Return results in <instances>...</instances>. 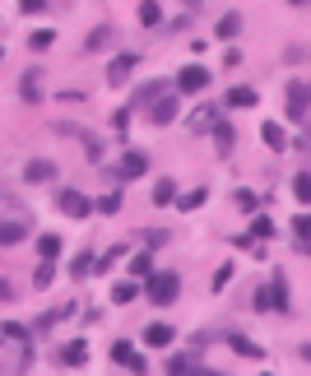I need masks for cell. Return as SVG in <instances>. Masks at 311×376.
Listing matches in <instances>:
<instances>
[{"label":"cell","mask_w":311,"mask_h":376,"mask_svg":"<svg viewBox=\"0 0 311 376\" xmlns=\"http://www.w3.org/2000/svg\"><path fill=\"white\" fill-rule=\"evenodd\" d=\"M177 293H181V274H177V269H154V274L145 279V298L154 302V307L177 302Z\"/></svg>","instance_id":"1"},{"label":"cell","mask_w":311,"mask_h":376,"mask_svg":"<svg viewBox=\"0 0 311 376\" xmlns=\"http://www.w3.org/2000/svg\"><path fill=\"white\" fill-rule=\"evenodd\" d=\"M149 172V154L145 149H126L116 163H107V181H135Z\"/></svg>","instance_id":"2"},{"label":"cell","mask_w":311,"mask_h":376,"mask_svg":"<svg viewBox=\"0 0 311 376\" xmlns=\"http://www.w3.org/2000/svg\"><path fill=\"white\" fill-rule=\"evenodd\" d=\"M56 135H70V140H79L84 149H89V163L102 167V140H98V135H89L84 126H75V121H56Z\"/></svg>","instance_id":"3"},{"label":"cell","mask_w":311,"mask_h":376,"mask_svg":"<svg viewBox=\"0 0 311 376\" xmlns=\"http://www.w3.org/2000/svg\"><path fill=\"white\" fill-rule=\"evenodd\" d=\"M56 205H61V214H70V219H89V214H93V200L84 195V190H75V186L61 190V195H56Z\"/></svg>","instance_id":"4"},{"label":"cell","mask_w":311,"mask_h":376,"mask_svg":"<svg viewBox=\"0 0 311 376\" xmlns=\"http://www.w3.org/2000/svg\"><path fill=\"white\" fill-rule=\"evenodd\" d=\"M265 298H269V311H283V316H293V298H288V279L274 269V279H269L265 288Z\"/></svg>","instance_id":"5"},{"label":"cell","mask_w":311,"mask_h":376,"mask_svg":"<svg viewBox=\"0 0 311 376\" xmlns=\"http://www.w3.org/2000/svg\"><path fill=\"white\" fill-rule=\"evenodd\" d=\"M209 70L205 66H181V75H177V89L181 93H200V89H209Z\"/></svg>","instance_id":"6"},{"label":"cell","mask_w":311,"mask_h":376,"mask_svg":"<svg viewBox=\"0 0 311 376\" xmlns=\"http://www.w3.org/2000/svg\"><path fill=\"white\" fill-rule=\"evenodd\" d=\"M288 121L293 126L307 121V79H293L288 84Z\"/></svg>","instance_id":"7"},{"label":"cell","mask_w":311,"mask_h":376,"mask_svg":"<svg viewBox=\"0 0 311 376\" xmlns=\"http://www.w3.org/2000/svg\"><path fill=\"white\" fill-rule=\"evenodd\" d=\"M223 339H228V348H233L237 358H246V363H265V348H260L256 339H246V334H233V330L223 334Z\"/></svg>","instance_id":"8"},{"label":"cell","mask_w":311,"mask_h":376,"mask_svg":"<svg viewBox=\"0 0 311 376\" xmlns=\"http://www.w3.org/2000/svg\"><path fill=\"white\" fill-rule=\"evenodd\" d=\"M140 66V56H130V51H121V56H111L107 61V84L111 89H116V84H126V79H130V70Z\"/></svg>","instance_id":"9"},{"label":"cell","mask_w":311,"mask_h":376,"mask_svg":"<svg viewBox=\"0 0 311 376\" xmlns=\"http://www.w3.org/2000/svg\"><path fill=\"white\" fill-rule=\"evenodd\" d=\"M19 98L28 102V107H37V102H42V70H23L19 75Z\"/></svg>","instance_id":"10"},{"label":"cell","mask_w":311,"mask_h":376,"mask_svg":"<svg viewBox=\"0 0 311 376\" xmlns=\"http://www.w3.org/2000/svg\"><path fill=\"white\" fill-rule=\"evenodd\" d=\"M149 121H154V126H172V121H177V98H167V93H163V98H154V102H149Z\"/></svg>","instance_id":"11"},{"label":"cell","mask_w":311,"mask_h":376,"mask_svg":"<svg viewBox=\"0 0 311 376\" xmlns=\"http://www.w3.org/2000/svg\"><path fill=\"white\" fill-rule=\"evenodd\" d=\"M111 363L130 367V372H149V367H145V358L135 353V344H130V339H116V344H111Z\"/></svg>","instance_id":"12"},{"label":"cell","mask_w":311,"mask_h":376,"mask_svg":"<svg viewBox=\"0 0 311 376\" xmlns=\"http://www.w3.org/2000/svg\"><path fill=\"white\" fill-rule=\"evenodd\" d=\"M23 181H28V186L56 181V163H51V158H28V167H23Z\"/></svg>","instance_id":"13"},{"label":"cell","mask_w":311,"mask_h":376,"mask_svg":"<svg viewBox=\"0 0 311 376\" xmlns=\"http://www.w3.org/2000/svg\"><path fill=\"white\" fill-rule=\"evenodd\" d=\"M84 358H89V344H84V339H70V344L56 348V363H61V367H84Z\"/></svg>","instance_id":"14"},{"label":"cell","mask_w":311,"mask_h":376,"mask_svg":"<svg viewBox=\"0 0 311 376\" xmlns=\"http://www.w3.org/2000/svg\"><path fill=\"white\" fill-rule=\"evenodd\" d=\"M111 42H116V28H111V23H98V28L84 37V51H107Z\"/></svg>","instance_id":"15"},{"label":"cell","mask_w":311,"mask_h":376,"mask_svg":"<svg viewBox=\"0 0 311 376\" xmlns=\"http://www.w3.org/2000/svg\"><path fill=\"white\" fill-rule=\"evenodd\" d=\"M23 237H28V223H19V219H5V223H0V246H19Z\"/></svg>","instance_id":"16"},{"label":"cell","mask_w":311,"mask_h":376,"mask_svg":"<svg viewBox=\"0 0 311 376\" xmlns=\"http://www.w3.org/2000/svg\"><path fill=\"white\" fill-rule=\"evenodd\" d=\"M172 334H177V330H172L167 321H154L145 330V344H149V348H167V344H172Z\"/></svg>","instance_id":"17"},{"label":"cell","mask_w":311,"mask_h":376,"mask_svg":"<svg viewBox=\"0 0 311 376\" xmlns=\"http://www.w3.org/2000/svg\"><path fill=\"white\" fill-rule=\"evenodd\" d=\"M209 135H214V149H219V158L233 154V126H228V121H214Z\"/></svg>","instance_id":"18"},{"label":"cell","mask_w":311,"mask_h":376,"mask_svg":"<svg viewBox=\"0 0 311 376\" xmlns=\"http://www.w3.org/2000/svg\"><path fill=\"white\" fill-rule=\"evenodd\" d=\"M260 140H265L274 154H283V149H288V135H283V126H279V121H265V126H260Z\"/></svg>","instance_id":"19"},{"label":"cell","mask_w":311,"mask_h":376,"mask_svg":"<svg viewBox=\"0 0 311 376\" xmlns=\"http://www.w3.org/2000/svg\"><path fill=\"white\" fill-rule=\"evenodd\" d=\"M260 93L256 89H246V84H237V89H228V98H223V107H256Z\"/></svg>","instance_id":"20"},{"label":"cell","mask_w":311,"mask_h":376,"mask_svg":"<svg viewBox=\"0 0 311 376\" xmlns=\"http://www.w3.org/2000/svg\"><path fill=\"white\" fill-rule=\"evenodd\" d=\"M269 233H274V223H269L265 214H256V219H251V233L242 237V246H256V242H265Z\"/></svg>","instance_id":"21"},{"label":"cell","mask_w":311,"mask_h":376,"mask_svg":"<svg viewBox=\"0 0 311 376\" xmlns=\"http://www.w3.org/2000/svg\"><path fill=\"white\" fill-rule=\"evenodd\" d=\"M135 298H140V279H126V284L111 288V302H116V307H130Z\"/></svg>","instance_id":"22"},{"label":"cell","mask_w":311,"mask_h":376,"mask_svg":"<svg viewBox=\"0 0 311 376\" xmlns=\"http://www.w3.org/2000/svg\"><path fill=\"white\" fill-rule=\"evenodd\" d=\"M154 98H163V84H158V79H149L145 89H135V98H130V111H135V107H149Z\"/></svg>","instance_id":"23"},{"label":"cell","mask_w":311,"mask_h":376,"mask_svg":"<svg viewBox=\"0 0 311 376\" xmlns=\"http://www.w3.org/2000/svg\"><path fill=\"white\" fill-rule=\"evenodd\" d=\"M0 339H10V344H28V339H33V330H28V325H19V321H5V325H0Z\"/></svg>","instance_id":"24"},{"label":"cell","mask_w":311,"mask_h":376,"mask_svg":"<svg viewBox=\"0 0 311 376\" xmlns=\"http://www.w3.org/2000/svg\"><path fill=\"white\" fill-rule=\"evenodd\" d=\"M172 200H177V181H172V177H158L154 181V205H172Z\"/></svg>","instance_id":"25"},{"label":"cell","mask_w":311,"mask_h":376,"mask_svg":"<svg viewBox=\"0 0 311 376\" xmlns=\"http://www.w3.org/2000/svg\"><path fill=\"white\" fill-rule=\"evenodd\" d=\"M237 33H242V14H223L219 19V42H233Z\"/></svg>","instance_id":"26"},{"label":"cell","mask_w":311,"mask_h":376,"mask_svg":"<svg viewBox=\"0 0 311 376\" xmlns=\"http://www.w3.org/2000/svg\"><path fill=\"white\" fill-rule=\"evenodd\" d=\"M214 121H219V107H214V102H205V107H195V116H190V126H195V131H209Z\"/></svg>","instance_id":"27"},{"label":"cell","mask_w":311,"mask_h":376,"mask_svg":"<svg viewBox=\"0 0 311 376\" xmlns=\"http://www.w3.org/2000/svg\"><path fill=\"white\" fill-rule=\"evenodd\" d=\"M140 23H145V28H158V23H163V10H158V0H140Z\"/></svg>","instance_id":"28"},{"label":"cell","mask_w":311,"mask_h":376,"mask_svg":"<svg viewBox=\"0 0 311 376\" xmlns=\"http://www.w3.org/2000/svg\"><path fill=\"white\" fill-rule=\"evenodd\" d=\"M167 372H172V376H190V372H195V358H190V353H172V358H167Z\"/></svg>","instance_id":"29"},{"label":"cell","mask_w":311,"mask_h":376,"mask_svg":"<svg viewBox=\"0 0 311 376\" xmlns=\"http://www.w3.org/2000/svg\"><path fill=\"white\" fill-rule=\"evenodd\" d=\"M37 255H42V260H56V255H61V237L42 233V237H37Z\"/></svg>","instance_id":"30"},{"label":"cell","mask_w":311,"mask_h":376,"mask_svg":"<svg viewBox=\"0 0 311 376\" xmlns=\"http://www.w3.org/2000/svg\"><path fill=\"white\" fill-rule=\"evenodd\" d=\"M205 200H209V190H205V186H195V190H186V195H177L172 205H181V210H200Z\"/></svg>","instance_id":"31"},{"label":"cell","mask_w":311,"mask_h":376,"mask_svg":"<svg viewBox=\"0 0 311 376\" xmlns=\"http://www.w3.org/2000/svg\"><path fill=\"white\" fill-rule=\"evenodd\" d=\"M130 274L140 279V284H145V279L154 274V255H149V251H140V255H135V260H130Z\"/></svg>","instance_id":"32"},{"label":"cell","mask_w":311,"mask_h":376,"mask_svg":"<svg viewBox=\"0 0 311 376\" xmlns=\"http://www.w3.org/2000/svg\"><path fill=\"white\" fill-rule=\"evenodd\" d=\"M84 274H93V251H79L70 260V279H84Z\"/></svg>","instance_id":"33"},{"label":"cell","mask_w":311,"mask_h":376,"mask_svg":"<svg viewBox=\"0 0 311 376\" xmlns=\"http://www.w3.org/2000/svg\"><path fill=\"white\" fill-rule=\"evenodd\" d=\"M51 42H56V28H37V33L28 37V47H33V51H47Z\"/></svg>","instance_id":"34"},{"label":"cell","mask_w":311,"mask_h":376,"mask_svg":"<svg viewBox=\"0 0 311 376\" xmlns=\"http://www.w3.org/2000/svg\"><path fill=\"white\" fill-rule=\"evenodd\" d=\"M98 210L102 214H116V210H121V190H107V195L98 200Z\"/></svg>","instance_id":"35"},{"label":"cell","mask_w":311,"mask_h":376,"mask_svg":"<svg viewBox=\"0 0 311 376\" xmlns=\"http://www.w3.org/2000/svg\"><path fill=\"white\" fill-rule=\"evenodd\" d=\"M51 274H56V265H51V260H42L37 274H33V288H47V284H51Z\"/></svg>","instance_id":"36"},{"label":"cell","mask_w":311,"mask_h":376,"mask_svg":"<svg viewBox=\"0 0 311 376\" xmlns=\"http://www.w3.org/2000/svg\"><path fill=\"white\" fill-rule=\"evenodd\" d=\"M283 61H288V66H302V61H307V42H293L288 51H283Z\"/></svg>","instance_id":"37"},{"label":"cell","mask_w":311,"mask_h":376,"mask_svg":"<svg viewBox=\"0 0 311 376\" xmlns=\"http://www.w3.org/2000/svg\"><path fill=\"white\" fill-rule=\"evenodd\" d=\"M293 195H298V200L311 195V177H307V172H298V177H293Z\"/></svg>","instance_id":"38"},{"label":"cell","mask_w":311,"mask_h":376,"mask_svg":"<svg viewBox=\"0 0 311 376\" xmlns=\"http://www.w3.org/2000/svg\"><path fill=\"white\" fill-rule=\"evenodd\" d=\"M111 131H116V135H126V131H130V107H121L116 116H111Z\"/></svg>","instance_id":"39"},{"label":"cell","mask_w":311,"mask_h":376,"mask_svg":"<svg viewBox=\"0 0 311 376\" xmlns=\"http://www.w3.org/2000/svg\"><path fill=\"white\" fill-rule=\"evenodd\" d=\"M228 279H233V260H228V265H219V274H214V293H219V288H228Z\"/></svg>","instance_id":"40"},{"label":"cell","mask_w":311,"mask_h":376,"mask_svg":"<svg viewBox=\"0 0 311 376\" xmlns=\"http://www.w3.org/2000/svg\"><path fill=\"white\" fill-rule=\"evenodd\" d=\"M47 5H51V0H19V10H23V14H42Z\"/></svg>","instance_id":"41"},{"label":"cell","mask_w":311,"mask_h":376,"mask_svg":"<svg viewBox=\"0 0 311 376\" xmlns=\"http://www.w3.org/2000/svg\"><path fill=\"white\" fill-rule=\"evenodd\" d=\"M307 228H311V219H307V214H298V219H293V237H307Z\"/></svg>","instance_id":"42"},{"label":"cell","mask_w":311,"mask_h":376,"mask_svg":"<svg viewBox=\"0 0 311 376\" xmlns=\"http://www.w3.org/2000/svg\"><path fill=\"white\" fill-rule=\"evenodd\" d=\"M251 307H256V311H269V298H265V288H256V293H251Z\"/></svg>","instance_id":"43"},{"label":"cell","mask_w":311,"mask_h":376,"mask_svg":"<svg viewBox=\"0 0 311 376\" xmlns=\"http://www.w3.org/2000/svg\"><path fill=\"white\" fill-rule=\"evenodd\" d=\"M237 205H242V210H256L260 200H256V195H251V190H237Z\"/></svg>","instance_id":"44"},{"label":"cell","mask_w":311,"mask_h":376,"mask_svg":"<svg viewBox=\"0 0 311 376\" xmlns=\"http://www.w3.org/2000/svg\"><path fill=\"white\" fill-rule=\"evenodd\" d=\"M140 237H145L149 246H163V242H167V233H158V228H154V233H140Z\"/></svg>","instance_id":"45"},{"label":"cell","mask_w":311,"mask_h":376,"mask_svg":"<svg viewBox=\"0 0 311 376\" xmlns=\"http://www.w3.org/2000/svg\"><path fill=\"white\" fill-rule=\"evenodd\" d=\"M14 298V288H10V279H0V302H10Z\"/></svg>","instance_id":"46"},{"label":"cell","mask_w":311,"mask_h":376,"mask_svg":"<svg viewBox=\"0 0 311 376\" xmlns=\"http://www.w3.org/2000/svg\"><path fill=\"white\" fill-rule=\"evenodd\" d=\"M181 5H186V10H200V0H181Z\"/></svg>","instance_id":"47"},{"label":"cell","mask_w":311,"mask_h":376,"mask_svg":"<svg viewBox=\"0 0 311 376\" xmlns=\"http://www.w3.org/2000/svg\"><path fill=\"white\" fill-rule=\"evenodd\" d=\"M288 5H293V10H307V0H288Z\"/></svg>","instance_id":"48"},{"label":"cell","mask_w":311,"mask_h":376,"mask_svg":"<svg viewBox=\"0 0 311 376\" xmlns=\"http://www.w3.org/2000/svg\"><path fill=\"white\" fill-rule=\"evenodd\" d=\"M0 56H5V51H0Z\"/></svg>","instance_id":"49"}]
</instances>
